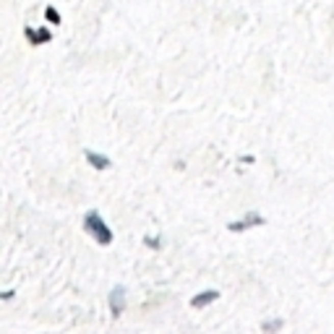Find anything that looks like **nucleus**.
Instances as JSON below:
<instances>
[{"mask_svg":"<svg viewBox=\"0 0 334 334\" xmlns=\"http://www.w3.org/2000/svg\"><path fill=\"white\" fill-rule=\"evenodd\" d=\"M144 243H146L149 248H154V251L162 248V240H160V238H144Z\"/></svg>","mask_w":334,"mask_h":334,"instance_id":"9","label":"nucleus"},{"mask_svg":"<svg viewBox=\"0 0 334 334\" xmlns=\"http://www.w3.org/2000/svg\"><path fill=\"white\" fill-rule=\"evenodd\" d=\"M279 326H282V321H266V324H261L264 331H277Z\"/></svg>","mask_w":334,"mask_h":334,"instance_id":"10","label":"nucleus"},{"mask_svg":"<svg viewBox=\"0 0 334 334\" xmlns=\"http://www.w3.org/2000/svg\"><path fill=\"white\" fill-rule=\"evenodd\" d=\"M44 18H47L53 27H60V24H63V18H60V13H58L55 6H47V8H44Z\"/></svg>","mask_w":334,"mask_h":334,"instance_id":"6","label":"nucleus"},{"mask_svg":"<svg viewBox=\"0 0 334 334\" xmlns=\"http://www.w3.org/2000/svg\"><path fill=\"white\" fill-rule=\"evenodd\" d=\"M214 300H219V290H204V293H198V295L191 298V308H196V311L198 308H207Z\"/></svg>","mask_w":334,"mask_h":334,"instance_id":"5","label":"nucleus"},{"mask_svg":"<svg viewBox=\"0 0 334 334\" xmlns=\"http://www.w3.org/2000/svg\"><path fill=\"white\" fill-rule=\"evenodd\" d=\"M24 37H27L32 44H39V39H37V29H32V27H24Z\"/></svg>","mask_w":334,"mask_h":334,"instance_id":"8","label":"nucleus"},{"mask_svg":"<svg viewBox=\"0 0 334 334\" xmlns=\"http://www.w3.org/2000/svg\"><path fill=\"white\" fill-rule=\"evenodd\" d=\"M84 233L92 235L99 246H110L113 243V230H110V225L102 219V214L97 209H89L84 214Z\"/></svg>","mask_w":334,"mask_h":334,"instance_id":"1","label":"nucleus"},{"mask_svg":"<svg viewBox=\"0 0 334 334\" xmlns=\"http://www.w3.org/2000/svg\"><path fill=\"white\" fill-rule=\"evenodd\" d=\"M84 160L89 162V167H94V170L113 167V160L105 157V154H99V151H94V149H84Z\"/></svg>","mask_w":334,"mask_h":334,"instance_id":"4","label":"nucleus"},{"mask_svg":"<svg viewBox=\"0 0 334 334\" xmlns=\"http://www.w3.org/2000/svg\"><path fill=\"white\" fill-rule=\"evenodd\" d=\"M37 39H39V44L53 42V32H50V29H44V27H39V29H37Z\"/></svg>","mask_w":334,"mask_h":334,"instance_id":"7","label":"nucleus"},{"mask_svg":"<svg viewBox=\"0 0 334 334\" xmlns=\"http://www.w3.org/2000/svg\"><path fill=\"white\" fill-rule=\"evenodd\" d=\"M264 222H266V219H264L259 212H248V214L243 217V219H238V222H230V225H227V230H230V233H243V230H248V227H261Z\"/></svg>","mask_w":334,"mask_h":334,"instance_id":"2","label":"nucleus"},{"mask_svg":"<svg viewBox=\"0 0 334 334\" xmlns=\"http://www.w3.org/2000/svg\"><path fill=\"white\" fill-rule=\"evenodd\" d=\"M107 303H110V314L118 319V316L123 314V308H125V287H123V285H115L113 293L107 295Z\"/></svg>","mask_w":334,"mask_h":334,"instance_id":"3","label":"nucleus"}]
</instances>
